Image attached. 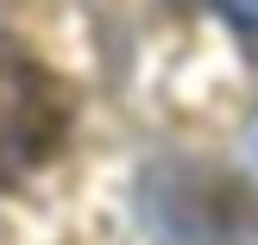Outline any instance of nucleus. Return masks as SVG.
<instances>
[{"instance_id": "f03ea898", "label": "nucleus", "mask_w": 258, "mask_h": 245, "mask_svg": "<svg viewBox=\"0 0 258 245\" xmlns=\"http://www.w3.org/2000/svg\"><path fill=\"white\" fill-rule=\"evenodd\" d=\"M221 7V19H233L239 32H258V0H214Z\"/></svg>"}, {"instance_id": "f257e3e1", "label": "nucleus", "mask_w": 258, "mask_h": 245, "mask_svg": "<svg viewBox=\"0 0 258 245\" xmlns=\"http://www.w3.org/2000/svg\"><path fill=\"white\" fill-rule=\"evenodd\" d=\"M70 138V95L25 50H0V189L44 170Z\"/></svg>"}]
</instances>
